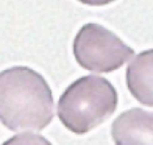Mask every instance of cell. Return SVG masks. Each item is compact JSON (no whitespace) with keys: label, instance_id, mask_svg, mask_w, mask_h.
<instances>
[{"label":"cell","instance_id":"5","mask_svg":"<svg viewBox=\"0 0 153 145\" xmlns=\"http://www.w3.org/2000/svg\"><path fill=\"white\" fill-rule=\"evenodd\" d=\"M130 94L145 106H153V48L139 53L127 67Z\"/></svg>","mask_w":153,"mask_h":145},{"label":"cell","instance_id":"2","mask_svg":"<svg viewBox=\"0 0 153 145\" xmlns=\"http://www.w3.org/2000/svg\"><path fill=\"white\" fill-rule=\"evenodd\" d=\"M117 108L114 86L102 77H81L69 86L58 101L61 123L75 134H86L102 125Z\"/></svg>","mask_w":153,"mask_h":145},{"label":"cell","instance_id":"3","mask_svg":"<svg viewBox=\"0 0 153 145\" xmlns=\"http://www.w3.org/2000/svg\"><path fill=\"white\" fill-rule=\"evenodd\" d=\"M133 48L99 24L83 25L74 39L76 63L91 72H114L133 58Z\"/></svg>","mask_w":153,"mask_h":145},{"label":"cell","instance_id":"4","mask_svg":"<svg viewBox=\"0 0 153 145\" xmlns=\"http://www.w3.org/2000/svg\"><path fill=\"white\" fill-rule=\"evenodd\" d=\"M111 136L117 145L153 144V112L133 108L113 122Z\"/></svg>","mask_w":153,"mask_h":145},{"label":"cell","instance_id":"7","mask_svg":"<svg viewBox=\"0 0 153 145\" xmlns=\"http://www.w3.org/2000/svg\"><path fill=\"white\" fill-rule=\"evenodd\" d=\"M78 2L83 5H89V6H105V5L116 2V0H78Z\"/></svg>","mask_w":153,"mask_h":145},{"label":"cell","instance_id":"1","mask_svg":"<svg viewBox=\"0 0 153 145\" xmlns=\"http://www.w3.org/2000/svg\"><path fill=\"white\" fill-rule=\"evenodd\" d=\"M0 117L13 131H41L53 119V95L42 75L17 66L0 75Z\"/></svg>","mask_w":153,"mask_h":145},{"label":"cell","instance_id":"6","mask_svg":"<svg viewBox=\"0 0 153 145\" xmlns=\"http://www.w3.org/2000/svg\"><path fill=\"white\" fill-rule=\"evenodd\" d=\"M14 142H47L44 137H41V136H34L31 134V131H25L24 134H19L16 137H13L11 141H8L6 144H14Z\"/></svg>","mask_w":153,"mask_h":145}]
</instances>
